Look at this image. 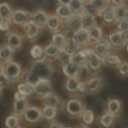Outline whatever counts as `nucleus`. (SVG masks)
I'll use <instances>...</instances> for the list:
<instances>
[{
	"label": "nucleus",
	"instance_id": "obj_1",
	"mask_svg": "<svg viewBox=\"0 0 128 128\" xmlns=\"http://www.w3.org/2000/svg\"><path fill=\"white\" fill-rule=\"evenodd\" d=\"M28 70L34 72L40 80H50L54 73V67L51 62L46 59L33 60Z\"/></svg>",
	"mask_w": 128,
	"mask_h": 128
},
{
	"label": "nucleus",
	"instance_id": "obj_2",
	"mask_svg": "<svg viewBox=\"0 0 128 128\" xmlns=\"http://www.w3.org/2000/svg\"><path fill=\"white\" fill-rule=\"evenodd\" d=\"M104 84V78L102 76L94 75L82 80L79 87V94H95L101 91Z\"/></svg>",
	"mask_w": 128,
	"mask_h": 128
},
{
	"label": "nucleus",
	"instance_id": "obj_3",
	"mask_svg": "<svg viewBox=\"0 0 128 128\" xmlns=\"http://www.w3.org/2000/svg\"><path fill=\"white\" fill-rule=\"evenodd\" d=\"M3 73L13 82L20 80L23 75V70L21 65L16 62L11 60L6 63H4L3 67Z\"/></svg>",
	"mask_w": 128,
	"mask_h": 128
},
{
	"label": "nucleus",
	"instance_id": "obj_4",
	"mask_svg": "<svg viewBox=\"0 0 128 128\" xmlns=\"http://www.w3.org/2000/svg\"><path fill=\"white\" fill-rule=\"evenodd\" d=\"M66 112L72 117H80L82 112L85 109L82 101L79 98H70L64 104Z\"/></svg>",
	"mask_w": 128,
	"mask_h": 128
},
{
	"label": "nucleus",
	"instance_id": "obj_5",
	"mask_svg": "<svg viewBox=\"0 0 128 128\" xmlns=\"http://www.w3.org/2000/svg\"><path fill=\"white\" fill-rule=\"evenodd\" d=\"M82 28V16L80 15H72L69 19L63 22V33L67 37H72L73 33Z\"/></svg>",
	"mask_w": 128,
	"mask_h": 128
},
{
	"label": "nucleus",
	"instance_id": "obj_6",
	"mask_svg": "<svg viewBox=\"0 0 128 128\" xmlns=\"http://www.w3.org/2000/svg\"><path fill=\"white\" fill-rule=\"evenodd\" d=\"M31 21V12L23 9L16 8L14 9L11 16V23L16 27H24L25 25Z\"/></svg>",
	"mask_w": 128,
	"mask_h": 128
},
{
	"label": "nucleus",
	"instance_id": "obj_7",
	"mask_svg": "<svg viewBox=\"0 0 128 128\" xmlns=\"http://www.w3.org/2000/svg\"><path fill=\"white\" fill-rule=\"evenodd\" d=\"M94 53L92 47H85V48H80L77 52H75L73 55H72V62L78 64L79 66L83 67L87 65L89 57Z\"/></svg>",
	"mask_w": 128,
	"mask_h": 128
},
{
	"label": "nucleus",
	"instance_id": "obj_8",
	"mask_svg": "<svg viewBox=\"0 0 128 128\" xmlns=\"http://www.w3.org/2000/svg\"><path fill=\"white\" fill-rule=\"evenodd\" d=\"M54 92L52 83L50 80H40L34 86V94L33 95L37 96L38 98L42 99L46 95Z\"/></svg>",
	"mask_w": 128,
	"mask_h": 128
},
{
	"label": "nucleus",
	"instance_id": "obj_9",
	"mask_svg": "<svg viewBox=\"0 0 128 128\" xmlns=\"http://www.w3.org/2000/svg\"><path fill=\"white\" fill-rule=\"evenodd\" d=\"M25 121L28 124H37L42 119V111L40 107L30 105L23 114Z\"/></svg>",
	"mask_w": 128,
	"mask_h": 128
},
{
	"label": "nucleus",
	"instance_id": "obj_10",
	"mask_svg": "<svg viewBox=\"0 0 128 128\" xmlns=\"http://www.w3.org/2000/svg\"><path fill=\"white\" fill-rule=\"evenodd\" d=\"M72 38L77 43L80 48H85V47H90L92 46L90 36H89L88 30L85 28H80V30L76 31L72 35Z\"/></svg>",
	"mask_w": 128,
	"mask_h": 128
},
{
	"label": "nucleus",
	"instance_id": "obj_11",
	"mask_svg": "<svg viewBox=\"0 0 128 128\" xmlns=\"http://www.w3.org/2000/svg\"><path fill=\"white\" fill-rule=\"evenodd\" d=\"M92 48V51L94 53L98 55L99 57H101L104 59V57L106 56L107 54L112 52V48L110 45V43L108 42L107 40H102L99 42L94 43L91 46Z\"/></svg>",
	"mask_w": 128,
	"mask_h": 128
},
{
	"label": "nucleus",
	"instance_id": "obj_12",
	"mask_svg": "<svg viewBox=\"0 0 128 128\" xmlns=\"http://www.w3.org/2000/svg\"><path fill=\"white\" fill-rule=\"evenodd\" d=\"M41 30H42L41 28L38 27L37 24L33 23L32 21H30L23 27L25 37L30 41H35L37 40L41 32Z\"/></svg>",
	"mask_w": 128,
	"mask_h": 128
},
{
	"label": "nucleus",
	"instance_id": "obj_13",
	"mask_svg": "<svg viewBox=\"0 0 128 128\" xmlns=\"http://www.w3.org/2000/svg\"><path fill=\"white\" fill-rule=\"evenodd\" d=\"M104 66V59L94 53H92L91 56L89 57L87 65H86V67L88 68V70H90L91 73H97L102 69Z\"/></svg>",
	"mask_w": 128,
	"mask_h": 128
},
{
	"label": "nucleus",
	"instance_id": "obj_14",
	"mask_svg": "<svg viewBox=\"0 0 128 128\" xmlns=\"http://www.w3.org/2000/svg\"><path fill=\"white\" fill-rule=\"evenodd\" d=\"M6 44L13 50H18L19 48H21L23 45V36L18 31L8 32V38H6Z\"/></svg>",
	"mask_w": 128,
	"mask_h": 128
},
{
	"label": "nucleus",
	"instance_id": "obj_15",
	"mask_svg": "<svg viewBox=\"0 0 128 128\" xmlns=\"http://www.w3.org/2000/svg\"><path fill=\"white\" fill-rule=\"evenodd\" d=\"M122 102L116 98L109 99L105 105V112L112 115L114 117L119 116L122 112Z\"/></svg>",
	"mask_w": 128,
	"mask_h": 128
},
{
	"label": "nucleus",
	"instance_id": "obj_16",
	"mask_svg": "<svg viewBox=\"0 0 128 128\" xmlns=\"http://www.w3.org/2000/svg\"><path fill=\"white\" fill-rule=\"evenodd\" d=\"M63 27V21L62 19H60L58 16L54 14H48V19H47V23H46L45 28L48 30L52 33L60 31Z\"/></svg>",
	"mask_w": 128,
	"mask_h": 128
},
{
	"label": "nucleus",
	"instance_id": "obj_17",
	"mask_svg": "<svg viewBox=\"0 0 128 128\" xmlns=\"http://www.w3.org/2000/svg\"><path fill=\"white\" fill-rule=\"evenodd\" d=\"M107 40L110 43L112 50H122L126 47V43L124 42L121 32H119L118 30L111 32L107 37Z\"/></svg>",
	"mask_w": 128,
	"mask_h": 128
},
{
	"label": "nucleus",
	"instance_id": "obj_18",
	"mask_svg": "<svg viewBox=\"0 0 128 128\" xmlns=\"http://www.w3.org/2000/svg\"><path fill=\"white\" fill-rule=\"evenodd\" d=\"M48 13L44 9H37V10L31 12V21L35 24H37L41 28H45L47 19H48Z\"/></svg>",
	"mask_w": 128,
	"mask_h": 128
},
{
	"label": "nucleus",
	"instance_id": "obj_19",
	"mask_svg": "<svg viewBox=\"0 0 128 128\" xmlns=\"http://www.w3.org/2000/svg\"><path fill=\"white\" fill-rule=\"evenodd\" d=\"M82 67L74 62H69L62 67V70L66 78H80Z\"/></svg>",
	"mask_w": 128,
	"mask_h": 128
},
{
	"label": "nucleus",
	"instance_id": "obj_20",
	"mask_svg": "<svg viewBox=\"0 0 128 128\" xmlns=\"http://www.w3.org/2000/svg\"><path fill=\"white\" fill-rule=\"evenodd\" d=\"M41 100H42L44 105L54 107V108H56L58 110H60L64 106L62 98L55 92H51V94L46 95Z\"/></svg>",
	"mask_w": 128,
	"mask_h": 128
},
{
	"label": "nucleus",
	"instance_id": "obj_21",
	"mask_svg": "<svg viewBox=\"0 0 128 128\" xmlns=\"http://www.w3.org/2000/svg\"><path fill=\"white\" fill-rule=\"evenodd\" d=\"M62 50L58 48L52 43H50L44 48V57L46 60H48L50 62L51 60H57L60 53Z\"/></svg>",
	"mask_w": 128,
	"mask_h": 128
},
{
	"label": "nucleus",
	"instance_id": "obj_22",
	"mask_svg": "<svg viewBox=\"0 0 128 128\" xmlns=\"http://www.w3.org/2000/svg\"><path fill=\"white\" fill-rule=\"evenodd\" d=\"M123 62V60L119 55L114 53V52H110L104 58V66L110 67V68H114L118 69V67L120 66L121 63Z\"/></svg>",
	"mask_w": 128,
	"mask_h": 128
},
{
	"label": "nucleus",
	"instance_id": "obj_23",
	"mask_svg": "<svg viewBox=\"0 0 128 128\" xmlns=\"http://www.w3.org/2000/svg\"><path fill=\"white\" fill-rule=\"evenodd\" d=\"M15 50L9 47L8 44H4L0 47V62L3 64L13 60L15 55Z\"/></svg>",
	"mask_w": 128,
	"mask_h": 128
},
{
	"label": "nucleus",
	"instance_id": "obj_24",
	"mask_svg": "<svg viewBox=\"0 0 128 128\" xmlns=\"http://www.w3.org/2000/svg\"><path fill=\"white\" fill-rule=\"evenodd\" d=\"M88 32H89V36H90L92 45L94 43L99 42V41L104 40V34L102 28L101 26H99L98 24L94 26V27H92L91 28H89Z\"/></svg>",
	"mask_w": 128,
	"mask_h": 128
},
{
	"label": "nucleus",
	"instance_id": "obj_25",
	"mask_svg": "<svg viewBox=\"0 0 128 128\" xmlns=\"http://www.w3.org/2000/svg\"><path fill=\"white\" fill-rule=\"evenodd\" d=\"M55 15L62 21H66L73 15L68 5H58L55 9Z\"/></svg>",
	"mask_w": 128,
	"mask_h": 128
},
{
	"label": "nucleus",
	"instance_id": "obj_26",
	"mask_svg": "<svg viewBox=\"0 0 128 128\" xmlns=\"http://www.w3.org/2000/svg\"><path fill=\"white\" fill-rule=\"evenodd\" d=\"M102 20L107 25H114L116 24V18H115V14L114 10V8L110 6L109 8H107L105 10H104L102 12L101 16Z\"/></svg>",
	"mask_w": 128,
	"mask_h": 128
},
{
	"label": "nucleus",
	"instance_id": "obj_27",
	"mask_svg": "<svg viewBox=\"0 0 128 128\" xmlns=\"http://www.w3.org/2000/svg\"><path fill=\"white\" fill-rule=\"evenodd\" d=\"M80 78H67L65 82V89L69 94H77L80 84Z\"/></svg>",
	"mask_w": 128,
	"mask_h": 128
},
{
	"label": "nucleus",
	"instance_id": "obj_28",
	"mask_svg": "<svg viewBox=\"0 0 128 128\" xmlns=\"http://www.w3.org/2000/svg\"><path fill=\"white\" fill-rule=\"evenodd\" d=\"M14 11V8L11 6V5L8 2H0V20L6 19L10 20L11 16Z\"/></svg>",
	"mask_w": 128,
	"mask_h": 128
},
{
	"label": "nucleus",
	"instance_id": "obj_29",
	"mask_svg": "<svg viewBox=\"0 0 128 128\" xmlns=\"http://www.w3.org/2000/svg\"><path fill=\"white\" fill-rule=\"evenodd\" d=\"M67 38H68V37L62 31L55 32L51 36V43L54 44L55 46H57L60 50H63Z\"/></svg>",
	"mask_w": 128,
	"mask_h": 128
},
{
	"label": "nucleus",
	"instance_id": "obj_30",
	"mask_svg": "<svg viewBox=\"0 0 128 128\" xmlns=\"http://www.w3.org/2000/svg\"><path fill=\"white\" fill-rule=\"evenodd\" d=\"M16 92H18L20 94L28 98V96L33 95V94H34V86L22 82L16 87Z\"/></svg>",
	"mask_w": 128,
	"mask_h": 128
},
{
	"label": "nucleus",
	"instance_id": "obj_31",
	"mask_svg": "<svg viewBox=\"0 0 128 128\" xmlns=\"http://www.w3.org/2000/svg\"><path fill=\"white\" fill-rule=\"evenodd\" d=\"M28 105L27 99H22V100H15L13 104V110L15 114H23L24 112L27 110Z\"/></svg>",
	"mask_w": 128,
	"mask_h": 128
},
{
	"label": "nucleus",
	"instance_id": "obj_32",
	"mask_svg": "<svg viewBox=\"0 0 128 128\" xmlns=\"http://www.w3.org/2000/svg\"><path fill=\"white\" fill-rule=\"evenodd\" d=\"M30 55L33 60H40L45 59L44 57V48L40 45L35 44L31 47L30 50Z\"/></svg>",
	"mask_w": 128,
	"mask_h": 128
},
{
	"label": "nucleus",
	"instance_id": "obj_33",
	"mask_svg": "<svg viewBox=\"0 0 128 128\" xmlns=\"http://www.w3.org/2000/svg\"><path fill=\"white\" fill-rule=\"evenodd\" d=\"M80 16H82V28L89 30V28H91L92 27L97 25L95 16H92V15H89V14H86V13H82L80 15Z\"/></svg>",
	"mask_w": 128,
	"mask_h": 128
},
{
	"label": "nucleus",
	"instance_id": "obj_34",
	"mask_svg": "<svg viewBox=\"0 0 128 128\" xmlns=\"http://www.w3.org/2000/svg\"><path fill=\"white\" fill-rule=\"evenodd\" d=\"M42 117L44 119L48 121H52L56 118L57 114H58V111L59 110L54 108V107L48 106V105H44L42 107Z\"/></svg>",
	"mask_w": 128,
	"mask_h": 128
},
{
	"label": "nucleus",
	"instance_id": "obj_35",
	"mask_svg": "<svg viewBox=\"0 0 128 128\" xmlns=\"http://www.w3.org/2000/svg\"><path fill=\"white\" fill-rule=\"evenodd\" d=\"M83 13L92 15L95 18L101 16V12L95 8V6L91 2V0H84L83 1Z\"/></svg>",
	"mask_w": 128,
	"mask_h": 128
},
{
	"label": "nucleus",
	"instance_id": "obj_36",
	"mask_svg": "<svg viewBox=\"0 0 128 128\" xmlns=\"http://www.w3.org/2000/svg\"><path fill=\"white\" fill-rule=\"evenodd\" d=\"M21 79L23 80L24 82H27L33 86L36 85V84L40 80V78L38 77L34 72H32L30 70H27L26 72H23V75H22Z\"/></svg>",
	"mask_w": 128,
	"mask_h": 128
},
{
	"label": "nucleus",
	"instance_id": "obj_37",
	"mask_svg": "<svg viewBox=\"0 0 128 128\" xmlns=\"http://www.w3.org/2000/svg\"><path fill=\"white\" fill-rule=\"evenodd\" d=\"M112 8L114 10L115 18L117 21L128 18V6H126V4L117 6H112Z\"/></svg>",
	"mask_w": 128,
	"mask_h": 128
},
{
	"label": "nucleus",
	"instance_id": "obj_38",
	"mask_svg": "<svg viewBox=\"0 0 128 128\" xmlns=\"http://www.w3.org/2000/svg\"><path fill=\"white\" fill-rule=\"evenodd\" d=\"M114 119L115 117H114L112 115H111L108 112H104L101 115V117L99 119V123H100V126L104 128H111L114 123Z\"/></svg>",
	"mask_w": 128,
	"mask_h": 128
},
{
	"label": "nucleus",
	"instance_id": "obj_39",
	"mask_svg": "<svg viewBox=\"0 0 128 128\" xmlns=\"http://www.w3.org/2000/svg\"><path fill=\"white\" fill-rule=\"evenodd\" d=\"M80 47L77 43L75 42L74 40L72 38V37H69L67 38L66 43H65V46L63 48V50H65L67 53L70 54V55H73L75 52H77L79 50H80Z\"/></svg>",
	"mask_w": 128,
	"mask_h": 128
},
{
	"label": "nucleus",
	"instance_id": "obj_40",
	"mask_svg": "<svg viewBox=\"0 0 128 128\" xmlns=\"http://www.w3.org/2000/svg\"><path fill=\"white\" fill-rule=\"evenodd\" d=\"M83 1L84 0H72L69 4L73 15H82L83 13Z\"/></svg>",
	"mask_w": 128,
	"mask_h": 128
},
{
	"label": "nucleus",
	"instance_id": "obj_41",
	"mask_svg": "<svg viewBox=\"0 0 128 128\" xmlns=\"http://www.w3.org/2000/svg\"><path fill=\"white\" fill-rule=\"evenodd\" d=\"M83 124L85 126H91L92 124L94 122V111L91 109H84L82 115H80Z\"/></svg>",
	"mask_w": 128,
	"mask_h": 128
},
{
	"label": "nucleus",
	"instance_id": "obj_42",
	"mask_svg": "<svg viewBox=\"0 0 128 128\" xmlns=\"http://www.w3.org/2000/svg\"><path fill=\"white\" fill-rule=\"evenodd\" d=\"M19 124V118L18 114L9 115L6 118L5 126L6 128H16Z\"/></svg>",
	"mask_w": 128,
	"mask_h": 128
},
{
	"label": "nucleus",
	"instance_id": "obj_43",
	"mask_svg": "<svg viewBox=\"0 0 128 128\" xmlns=\"http://www.w3.org/2000/svg\"><path fill=\"white\" fill-rule=\"evenodd\" d=\"M91 2L95 6V8L101 12V14L102 11L110 6L109 0H91Z\"/></svg>",
	"mask_w": 128,
	"mask_h": 128
},
{
	"label": "nucleus",
	"instance_id": "obj_44",
	"mask_svg": "<svg viewBox=\"0 0 128 128\" xmlns=\"http://www.w3.org/2000/svg\"><path fill=\"white\" fill-rule=\"evenodd\" d=\"M57 60L60 62V64L62 67L63 65H65V64L72 62V55L69 53H67L66 51L63 50H62V51H60V53Z\"/></svg>",
	"mask_w": 128,
	"mask_h": 128
},
{
	"label": "nucleus",
	"instance_id": "obj_45",
	"mask_svg": "<svg viewBox=\"0 0 128 128\" xmlns=\"http://www.w3.org/2000/svg\"><path fill=\"white\" fill-rule=\"evenodd\" d=\"M118 73L124 78L128 77V60H123L121 65L118 67Z\"/></svg>",
	"mask_w": 128,
	"mask_h": 128
},
{
	"label": "nucleus",
	"instance_id": "obj_46",
	"mask_svg": "<svg viewBox=\"0 0 128 128\" xmlns=\"http://www.w3.org/2000/svg\"><path fill=\"white\" fill-rule=\"evenodd\" d=\"M14 82L13 80H11L8 77H6L4 73L2 74H0V87L1 88H8V87H10L12 85V83Z\"/></svg>",
	"mask_w": 128,
	"mask_h": 128
},
{
	"label": "nucleus",
	"instance_id": "obj_47",
	"mask_svg": "<svg viewBox=\"0 0 128 128\" xmlns=\"http://www.w3.org/2000/svg\"><path fill=\"white\" fill-rule=\"evenodd\" d=\"M11 26L12 23L10 20H6V19L0 20V32H6V33L10 32Z\"/></svg>",
	"mask_w": 128,
	"mask_h": 128
},
{
	"label": "nucleus",
	"instance_id": "obj_48",
	"mask_svg": "<svg viewBox=\"0 0 128 128\" xmlns=\"http://www.w3.org/2000/svg\"><path fill=\"white\" fill-rule=\"evenodd\" d=\"M115 25H116V30H118L119 32L128 30V18L119 20V21L116 22Z\"/></svg>",
	"mask_w": 128,
	"mask_h": 128
},
{
	"label": "nucleus",
	"instance_id": "obj_49",
	"mask_svg": "<svg viewBox=\"0 0 128 128\" xmlns=\"http://www.w3.org/2000/svg\"><path fill=\"white\" fill-rule=\"evenodd\" d=\"M111 6H117L124 5L126 0H109Z\"/></svg>",
	"mask_w": 128,
	"mask_h": 128
},
{
	"label": "nucleus",
	"instance_id": "obj_50",
	"mask_svg": "<svg viewBox=\"0 0 128 128\" xmlns=\"http://www.w3.org/2000/svg\"><path fill=\"white\" fill-rule=\"evenodd\" d=\"M48 128H65L64 127L63 124H62L58 123V122H51L50 124H48Z\"/></svg>",
	"mask_w": 128,
	"mask_h": 128
},
{
	"label": "nucleus",
	"instance_id": "obj_51",
	"mask_svg": "<svg viewBox=\"0 0 128 128\" xmlns=\"http://www.w3.org/2000/svg\"><path fill=\"white\" fill-rule=\"evenodd\" d=\"M121 35H122V38H123L124 42L126 44H128V30H126V31L121 32Z\"/></svg>",
	"mask_w": 128,
	"mask_h": 128
},
{
	"label": "nucleus",
	"instance_id": "obj_52",
	"mask_svg": "<svg viewBox=\"0 0 128 128\" xmlns=\"http://www.w3.org/2000/svg\"><path fill=\"white\" fill-rule=\"evenodd\" d=\"M72 0H57V2H58V5H68L70 3Z\"/></svg>",
	"mask_w": 128,
	"mask_h": 128
},
{
	"label": "nucleus",
	"instance_id": "obj_53",
	"mask_svg": "<svg viewBox=\"0 0 128 128\" xmlns=\"http://www.w3.org/2000/svg\"><path fill=\"white\" fill-rule=\"evenodd\" d=\"M3 67H4V64L2 62H0V74L3 73Z\"/></svg>",
	"mask_w": 128,
	"mask_h": 128
},
{
	"label": "nucleus",
	"instance_id": "obj_54",
	"mask_svg": "<svg viewBox=\"0 0 128 128\" xmlns=\"http://www.w3.org/2000/svg\"><path fill=\"white\" fill-rule=\"evenodd\" d=\"M76 128H88V126H85V124H82V126H78V127Z\"/></svg>",
	"mask_w": 128,
	"mask_h": 128
},
{
	"label": "nucleus",
	"instance_id": "obj_55",
	"mask_svg": "<svg viewBox=\"0 0 128 128\" xmlns=\"http://www.w3.org/2000/svg\"><path fill=\"white\" fill-rule=\"evenodd\" d=\"M126 51L128 52V44H126Z\"/></svg>",
	"mask_w": 128,
	"mask_h": 128
},
{
	"label": "nucleus",
	"instance_id": "obj_56",
	"mask_svg": "<svg viewBox=\"0 0 128 128\" xmlns=\"http://www.w3.org/2000/svg\"><path fill=\"white\" fill-rule=\"evenodd\" d=\"M1 94H2V88L0 87V96H1Z\"/></svg>",
	"mask_w": 128,
	"mask_h": 128
},
{
	"label": "nucleus",
	"instance_id": "obj_57",
	"mask_svg": "<svg viewBox=\"0 0 128 128\" xmlns=\"http://www.w3.org/2000/svg\"><path fill=\"white\" fill-rule=\"evenodd\" d=\"M16 128H25V127H22V126H18Z\"/></svg>",
	"mask_w": 128,
	"mask_h": 128
},
{
	"label": "nucleus",
	"instance_id": "obj_58",
	"mask_svg": "<svg viewBox=\"0 0 128 128\" xmlns=\"http://www.w3.org/2000/svg\"><path fill=\"white\" fill-rule=\"evenodd\" d=\"M65 128H72V127H65Z\"/></svg>",
	"mask_w": 128,
	"mask_h": 128
}]
</instances>
